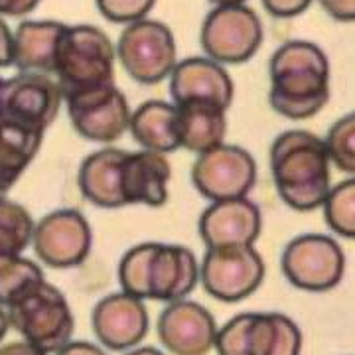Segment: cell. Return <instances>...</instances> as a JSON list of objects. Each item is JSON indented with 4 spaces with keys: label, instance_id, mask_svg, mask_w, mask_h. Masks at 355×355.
Instances as JSON below:
<instances>
[{
    "label": "cell",
    "instance_id": "30bf717a",
    "mask_svg": "<svg viewBox=\"0 0 355 355\" xmlns=\"http://www.w3.org/2000/svg\"><path fill=\"white\" fill-rule=\"evenodd\" d=\"M64 101L71 125L83 139L111 144L128 130L132 111L114 83L69 95Z\"/></svg>",
    "mask_w": 355,
    "mask_h": 355
},
{
    "label": "cell",
    "instance_id": "4316f807",
    "mask_svg": "<svg viewBox=\"0 0 355 355\" xmlns=\"http://www.w3.org/2000/svg\"><path fill=\"white\" fill-rule=\"evenodd\" d=\"M44 280L46 277L38 263L26 257H16L0 266V306L8 308Z\"/></svg>",
    "mask_w": 355,
    "mask_h": 355
},
{
    "label": "cell",
    "instance_id": "7a4b0ae2",
    "mask_svg": "<svg viewBox=\"0 0 355 355\" xmlns=\"http://www.w3.org/2000/svg\"><path fill=\"white\" fill-rule=\"evenodd\" d=\"M330 156L310 130H286L270 146V172L280 200L296 211L318 209L330 191Z\"/></svg>",
    "mask_w": 355,
    "mask_h": 355
},
{
    "label": "cell",
    "instance_id": "f1b7e54d",
    "mask_svg": "<svg viewBox=\"0 0 355 355\" xmlns=\"http://www.w3.org/2000/svg\"><path fill=\"white\" fill-rule=\"evenodd\" d=\"M154 243H140L137 247L128 249L119 263V282L123 292L146 300V268L153 254Z\"/></svg>",
    "mask_w": 355,
    "mask_h": 355
},
{
    "label": "cell",
    "instance_id": "ac0fdd59",
    "mask_svg": "<svg viewBox=\"0 0 355 355\" xmlns=\"http://www.w3.org/2000/svg\"><path fill=\"white\" fill-rule=\"evenodd\" d=\"M172 178V166L166 154L153 150L127 153L123 160V200L125 205L140 203L160 207L168 200V184Z\"/></svg>",
    "mask_w": 355,
    "mask_h": 355
},
{
    "label": "cell",
    "instance_id": "277c9868",
    "mask_svg": "<svg viewBox=\"0 0 355 355\" xmlns=\"http://www.w3.org/2000/svg\"><path fill=\"white\" fill-rule=\"evenodd\" d=\"M6 316L24 342L44 354H58L71 342L76 330V318L65 296L46 280L8 306Z\"/></svg>",
    "mask_w": 355,
    "mask_h": 355
},
{
    "label": "cell",
    "instance_id": "836d02e7",
    "mask_svg": "<svg viewBox=\"0 0 355 355\" xmlns=\"http://www.w3.org/2000/svg\"><path fill=\"white\" fill-rule=\"evenodd\" d=\"M12 65V32L0 18V67Z\"/></svg>",
    "mask_w": 355,
    "mask_h": 355
},
{
    "label": "cell",
    "instance_id": "f546056e",
    "mask_svg": "<svg viewBox=\"0 0 355 355\" xmlns=\"http://www.w3.org/2000/svg\"><path fill=\"white\" fill-rule=\"evenodd\" d=\"M99 12L114 24H130L146 18L156 0H95Z\"/></svg>",
    "mask_w": 355,
    "mask_h": 355
},
{
    "label": "cell",
    "instance_id": "e0dca14e",
    "mask_svg": "<svg viewBox=\"0 0 355 355\" xmlns=\"http://www.w3.org/2000/svg\"><path fill=\"white\" fill-rule=\"evenodd\" d=\"M170 95L174 103L209 101L229 109L235 85L221 64L209 58H188L170 73Z\"/></svg>",
    "mask_w": 355,
    "mask_h": 355
},
{
    "label": "cell",
    "instance_id": "e575fe53",
    "mask_svg": "<svg viewBox=\"0 0 355 355\" xmlns=\"http://www.w3.org/2000/svg\"><path fill=\"white\" fill-rule=\"evenodd\" d=\"M55 355H105V352L89 342H69Z\"/></svg>",
    "mask_w": 355,
    "mask_h": 355
},
{
    "label": "cell",
    "instance_id": "3957f363",
    "mask_svg": "<svg viewBox=\"0 0 355 355\" xmlns=\"http://www.w3.org/2000/svg\"><path fill=\"white\" fill-rule=\"evenodd\" d=\"M114 58L113 42L103 30L87 24L65 26L53 67L64 99L114 83Z\"/></svg>",
    "mask_w": 355,
    "mask_h": 355
},
{
    "label": "cell",
    "instance_id": "d590c367",
    "mask_svg": "<svg viewBox=\"0 0 355 355\" xmlns=\"http://www.w3.org/2000/svg\"><path fill=\"white\" fill-rule=\"evenodd\" d=\"M0 355H48L28 342H10L0 345Z\"/></svg>",
    "mask_w": 355,
    "mask_h": 355
},
{
    "label": "cell",
    "instance_id": "6da1fadb",
    "mask_svg": "<svg viewBox=\"0 0 355 355\" xmlns=\"http://www.w3.org/2000/svg\"><path fill=\"white\" fill-rule=\"evenodd\" d=\"M268 103L292 121L318 114L330 101V62L324 50L306 40H292L272 53Z\"/></svg>",
    "mask_w": 355,
    "mask_h": 355
},
{
    "label": "cell",
    "instance_id": "d6986e66",
    "mask_svg": "<svg viewBox=\"0 0 355 355\" xmlns=\"http://www.w3.org/2000/svg\"><path fill=\"white\" fill-rule=\"evenodd\" d=\"M127 150L107 146L97 153L89 154L79 168L77 184L83 198L103 209L125 207L123 200V160Z\"/></svg>",
    "mask_w": 355,
    "mask_h": 355
},
{
    "label": "cell",
    "instance_id": "2e32d148",
    "mask_svg": "<svg viewBox=\"0 0 355 355\" xmlns=\"http://www.w3.org/2000/svg\"><path fill=\"white\" fill-rule=\"evenodd\" d=\"M200 282V263L188 247L154 243L146 268V300L176 302Z\"/></svg>",
    "mask_w": 355,
    "mask_h": 355
},
{
    "label": "cell",
    "instance_id": "74e56055",
    "mask_svg": "<svg viewBox=\"0 0 355 355\" xmlns=\"http://www.w3.org/2000/svg\"><path fill=\"white\" fill-rule=\"evenodd\" d=\"M127 355H164L160 349H156V347H139V349H132V352H128Z\"/></svg>",
    "mask_w": 355,
    "mask_h": 355
},
{
    "label": "cell",
    "instance_id": "44dd1931",
    "mask_svg": "<svg viewBox=\"0 0 355 355\" xmlns=\"http://www.w3.org/2000/svg\"><path fill=\"white\" fill-rule=\"evenodd\" d=\"M180 148L202 154L221 144L227 132V109L209 101L174 103Z\"/></svg>",
    "mask_w": 355,
    "mask_h": 355
},
{
    "label": "cell",
    "instance_id": "7c38bea8",
    "mask_svg": "<svg viewBox=\"0 0 355 355\" xmlns=\"http://www.w3.org/2000/svg\"><path fill=\"white\" fill-rule=\"evenodd\" d=\"M64 95L58 81L46 73H30L6 81L0 89V119H10L46 130L60 113Z\"/></svg>",
    "mask_w": 355,
    "mask_h": 355
},
{
    "label": "cell",
    "instance_id": "5bb4252c",
    "mask_svg": "<svg viewBox=\"0 0 355 355\" xmlns=\"http://www.w3.org/2000/svg\"><path fill=\"white\" fill-rule=\"evenodd\" d=\"M200 237L207 249L254 245L263 229L261 209L247 198L211 202L200 217Z\"/></svg>",
    "mask_w": 355,
    "mask_h": 355
},
{
    "label": "cell",
    "instance_id": "603a6c76",
    "mask_svg": "<svg viewBox=\"0 0 355 355\" xmlns=\"http://www.w3.org/2000/svg\"><path fill=\"white\" fill-rule=\"evenodd\" d=\"M128 130L142 150L170 154L180 148L176 105L153 99L130 113Z\"/></svg>",
    "mask_w": 355,
    "mask_h": 355
},
{
    "label": "cell",
    "instance_id": "8fae6325",
    "mask_svg": "<svg viewBox=\"0 0 355 355\" xmlns=\"http://www.w3.org/2000/svg\"><path fill=\"white\" fill-rule=\"evenodd\" d=\"M34 251L42 263L53 268H71L85 263L93 233L85 216L77 209H55L34 223Z\"/></svg>",
    "mask_w": 355,
    "mask_h": 355
},
{
    "label": "cell",
    "instance_id": "4fadbf2b",
    "mask_svg": "<svg viewBox=\"0 0 355 355\" xmlns=\"http://www.w3.org/2000/svg\"><path fill=\"white\" fill-rule=\"evenodd\" d=\"M158 338L174 355H207L216 345V318L191 300L168 302L158 318Z\"/></svg>",
    "mask_w": 355,
    "mask_h": 355
},
{
    "label": "cell",
    "instance_id": "52a82bcc",
    "mask_svg": "<svg viewBox=\"0 0 355 355\" xmlns=\"http://www.w3.org/2000/svg\"><path fill=\"white\" fill-rule=\"evenodd\" d=\"M280 266L292 286L306 292H326L342 282L345 254L340 243L328 235L306 233L284 247Z\"/></svg>",
    "mask_w": 355,
    "mask_h": 355
},
{
    "label": "cell",
    "instance_id": "8992f818",
    "mask_svg": "<svg viewBox=\"0 0 355 355\" xmlns=\"http://www.w3.org/2000/svg\"><path fill=\"white\" fill-rule=\"evenodd\" d=\"M265 38L263 22L245 4L216 6L202 26L203 51L217 64H243L259 51Z\"/></svg>",
    "mask_w": 355,
    "mask_h": 355
},
{
    "label": "cell",
    "instance_id": "4dcf8cb0",
    "mask_svg": "<svg viewBox=\"0 0 355 355\" xmlns=\"http://www.w3.org/2000/svg\"><path fill=\"white\" fill-rule=\"evenodd\" d=\"M265 10L275 18H294L306 12L314 0H261Z\"/></svg>",
    "mask_w": 355,
    "mask_h": 355
},
{
    "label": "cell",
    "instance_id": "8d00e7d4",
    "mask_svg": "<svg viewBox=\"0 0 355 355\" xmlns=\"http://www.w3.org/2000/svg\"><path fill=\"white\" fill-rule=\"evenodd\" d=\"M8 328H10V324H8V316H6V310H4V306H0V342L4 340V336H6Z\"/></svg>",
    "mask_w": 355,
    "mask_h": 355
},
{
    "label": "cell",
    "instance_id": "484cf974",
    "mask_svg": "<svg viewBox=\"0 0 355 355\" xmlns=\"http://www.w3.org/2000/svg\"><path fill=\"white\" fill-rule=\"evenodd\" d=\"M328 227L343 239L355 237V180L349 176L334 186L320 205Z\"/></svg>",
    "mask_w": 355,
    "mask_h": 355
},
{
    "label": "cell",
    "instance_id": "1f68e13d",
    "mask_svg": "<svg viewBox=\"0 0 355 355\" xmlns=\"http://www.w3.org/2000/svg\"><path fill=\"white\" fill-rule=\"evenodd\" d=\"M322 8L338 22H354L355 0H320Z\"/></svg>",
    "mask_w": 355,
    "mask_h": 355
},
{
    "label": "cell",
    "instance_id": "7402d4cb",
    "mask_svg": "<svg viewBox=\"0 0 355 355\" xmlns=\"http://www.w3.org/2000/svg\"><path fill=\"white\" fill-rule=\"evenodd\" d=\"M300 328L279 312H247L245 355H300Z\"/></svg>",
    "mask_w": 355,
    "mask_h": 355
},
{
    "label": "cell",
    "instance_id": "5b68a950",
    "mask_svg": "<svg viewBox=\"0 0 355 355\" xmlns=\"http://www.w3.org/2000/svg\"><path fill=\"white\" fill-rule=\"evenodd\" d=\"M114 53L128 76L142 85H156L164 81L178 64L176 40L172 30L148 18L127 24Z\"/></svg>",
    "mask_w": 355,
    "mask_h": 355
},
{
    "label": "cell",
    "instance_id": "d6a6232c",
    "mask_svg": "<svg viewBox=\"0 0 355 355\" xmlns=\"http://www.w3.org/2000/svg\"><path fill=\"white\" fill-rule=\"evenodd\" d=\"M40 4V0H0V16H26Z\"/></svg>",
    "mask_w": 355,
    "mask_h": 355
},
{
    "label": "cell",
    "instance_id": "83f0119b",
    "mask_svg": "<svg viewBox=\"0 0 355 355\" xmlns=\"http://www.w3.org/2000/svg\"><path fill=\"white\" fill-rule=\"evenodd\" d=\"M326 153L330 162L338 170L354 176L355 172V114L347 113L338 119L328 130L326 139Z\"/></svg>",
    "mask_w": 355,
    "mask_h": 355
},
{
    "label": "cell",
    "instance_id": "cb8c5ba5",
    "mask_svg": "<svg viewBox=\"0 0 355 355\" xmlns=\"http://www.w3.org/2000/svg\"><path fill=\"white\" fill-rule=\"evenodd\" d=\"M44 132L10 119H0V198L16 184L38 154Z\"/></svg>",
    "mask_w": 355,
    "mask_h": 355
},
{
    "label": "cell",
    "instance_id": "f35d334b",
    "mask_svg": "<svg viewBox=\"0 0 355 355\" xmlns=\"http://www.w3.org/2000/svg\"><path fill=\"white\" fill-rule=\"evenodd\" d=\"M214 2L216 6H227V4H245L247 0H209Z\"/></svg>",
    "mask_w": 355,
    "mask_h": 355
},
{
    "label": "cell",
    "instance_id": "ba28073f",
    "mask_svg": "<svg viewBox=\"0 0 355 355\" xmlns=\"http://www.w3.org/2000/svg\"><path fill=\"white\" fill-rule=\"evenodd\" d=\"M266 266L254 245L207 249L200 265V280L209 296L221 302H241L265 280Z\"/></svg>",
    "mask_w": 355,
    "mask_h": 355
},
{
    "label": "cell",
    "instance_id": "d4e9b609",
    "mask_svg": "<svg viewBox=\"0 0 355 355\" xmlns=\"http://www.w3.org/2000/svg\"><path fill=\"white\" fill-rule=\"evenodd\" d=\"M34 219L20 203L0 198V266L22 257L32 243Z\"/></svg>",
    "mask_w": 355,
    "mask_h": 355
},
{
    "label": "cell",
    "instance_id": "9a60e30c",
    "mask_svg": "<svg viewBox=\"0 0 355 355\" xmlns=\"http://www.w3.org/2000/svg\"><path fill=\"white\" fill-rule=\"evenodd\" d=\"M93 331L113 352L132 349L148 331V310L140 298L127 292L109 294L93 310Z\"/></svg>",
    "mask_w": 355,
    "mask_h": 355
},
{
    "label": "cell",
    "instance_id": "ffe728a7",
    "mask_svg": "<svg viewBox=\"0 0 355 355\" xmlns=\"http://www.w3.org/2000/svg\"><path fill=\"white\" fill-rule=\"evenodd\" d=\"M65 24L55 20H26L12 32V65L30 73H53L58 44Z\"/></svg>",
    "mask_w": 355,
    "mask_h": 355
},
{
    "label": "cell",
    "instance_id": "9c48e42d",
    "mask_svg": "<svg viewBox=\"0 0 355 355\" xmlns=\"http://www.w3.org/2000/svg\"><path fill=\"white\" fill-rule=\"evenodd\" d=\"M191 182L209 202L247 198L257 182V162L241 146L221 142L198 154L191 166Z\"/></svg>",
    "mask_w": 355,
    "mask_h": 355
}]
</instances>
